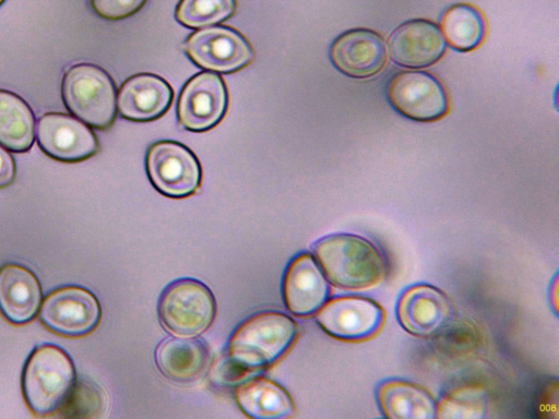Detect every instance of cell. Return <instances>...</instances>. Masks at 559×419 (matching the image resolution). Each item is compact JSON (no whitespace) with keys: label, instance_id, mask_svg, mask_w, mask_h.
Returning a JSON list of instances; mask_svg holds the SVG:
<instances>
[{"label":"cell","instance_id":"cell-8","mask_svg":"<svg viewBox=\"0 0 559 419\" xmlns=\"http://www.w3.org/2000/svg\"><path fill=\"white\" fill-rule=\"evenodd\" d=\"M146 171L153 185L170 197H186L200 187L202 171L197 157L186 146L162 141L146 155Z\"/></svg>","mask_w":559,"mask_h":419},{"label":"cell","instance_id":"cell-30","mask_svg":"<svg viewBox=\"0 0 559 419\" xmlns=\"http://www.w3.org/2000/svg\"><path fill=\"white\" fill-rule=\"evenodd\" d=\"M4 0H0V4L3 2Z\"/></svg>","mask_w":559,"mask_h":419},{"label":"cell","instance_id":"cell-28","mask_svg":"<svg viewBox=\"0 0 559 419\" xmlns=\"http://www.w3.org/2000/svg\"><path fill=\"white\" fill-rule=\"evenodd\" d=\"M249 373V370L226 356L216 361L210 376L214 383L225 386L240 383Z\"/></svg>","mask_w":559,"mask_h":419},{"label":"cell","instance_id":"cell-9","mask_svg":"<svg viewBox=\"0 0 559 419\" xmlns=\"http://www.w3.org/2000/svg\"><path fill=\"white\" fill-rule=\"evenodd\" d=\"M316 314L319 326L326 334L344 342H360L372 337L384 321L381 306L359 296L333 298Z\"/></svg>","mask_w":559,"mask_h":419},{"label":"cell","instance_id":"cell-21","mask_svg":"<svg viewBox=\"0 0 559 419\" xmlns=\"http://www.w3.org/2000/svg\"><path fill=\"white\" fill-rule=\"evenodd\" d=\"M207 359L205 345L193 337H168L155 350L158 370L168 379L190 381L204 369Z\"/></svg>","mask_w":559,"mask_h":419},{"label":"cell","instance_id":"cell-13","mask_svg":"<svg viewBox=\"0 0 559 419\" xmlns=\"http://www.w3.org/2000/svg\"><path fill=\"white\" fill-rule=\"evenodd\" d=\"M392 61L409 69L428 68L445 52L439 27L431 21L414 19L399 25L388 39Z\"/></svg>","mask_w":559,"mask_h":419},{"label":"cell","instance_id":"cell-29","mask_svg":"<svg viewBox=\"0 0 559 419\" xmlns=\"http://www.w3.org/2000/svg\"><path fill=\"white\" fill-rule=\"evenodd\" d=\"M15 177V161L11 154L0 145V189L11 184Z\"/></svg>","mask_w":559,"mask_h":419},{"label":"cell","instance_id":"cell-15","mask_svg":"<svg viewBox=\"0 0 559 419\" xmlns=\"http://www.w3.org/2000/svg\"><path fill=\"white\" fill-rule=\"evenodd\" d=\"M402 327L415 336H430L439 332L452 314L451 301L439 288L419 284L408 287L396 307Z\"/></svg>","mask_w":559,"mask_h":419},{"label":"cell","instance_id":"cell-27","mask_svg":"<svg viewBox=\"0 0 559 419\" xmlns=\"http://www.w3.org/2000/svg\"><path fill=\"white\" fill-rule=\"evenodd\" d=\"M146 0H91L93 10L102 17L120 20L138 12Z\"/></svg>","mask_w":559,"mask_h":419},{"label":"cell","instance_id":"cell-2","mask_svg":"<svg viewBox=\"0 0 559 419\" xmlns=\"http://www.w3.org/2000/svg\"><path fill=\"white\" fill-rule=\"evenodd\" d=\"M298 335L296 322L278 311H263L245 320L231 334L227 356L250 372L276 363Z\"/></svg>","mask_w":559,"mask_h":419},{"label":"cell","instance_id":"cell-7","mask_svg":"<svg viewBox=\"0 0 559 419\" xmlns=\"http://www.w3.org/2000/svg\"><path fill=\"white\" fill-rule=\"evenodd\" d=\"M38 314L49 331L64 337H82L96 330L102 308L92 291L70 285L50 292L43 300Z\"/></svg>","mask_w":559,"mask_h":419},{"label":"cell","instance_id":"cell-22","mask_svg":"<svg viewBox=\"0 0 559 419\" xmlns=\"http://www.w3.org/2000/svg\"><path fill=\"white\" fill-rule=\"evenodd\" d=\"M35 139V118L19 95L0 89V145L15 153L28 151Z\"/></svg>","mask_w":559,"mask_h":419},{"label":"cell","instance_id":"cell-17","mask_svg":"<svg viewBox=\"0 0 559 419\" xmlns=\"http://www.w3.org/2000/svg\"><path fill=\"white\" fill-rule=\"evenodd\" d=\"M43 289L26 266L8 263L0 267V313L13 325L31 323L39 313Z\"/></svg>","mask_w":559,"mask_h":419},{"label":"cell","instance_id":"cell-20","mask_svg":"<svg viewBox=\"0 0 559 419\" xmlns=\"http://www.w3.org/2000/svg\"><path fill=\"white\" fill-rule=\"evenodd\" d=\"M377 398L383 415L391 419L437 418V403L423 387L402 380L380 384Z\"/></svg>","mask_w":559,"mask_h":419},{"label":"cell","instance_id":"cell-24","mask_svg":"<svg viewBox=\"0 0 559 419\" xmlns=\"http://www.w3.org/2000/svg\"><path fill=\"white\" fill-rule=\"evenodd\" d=\"M105 392L96 383L76 378L68 397L57 411L63 418H96L106 410Z\"/></svg>","mask_w":559,"mask_h":419},{"label":"cell","instance_id":"cell-23","mask_svg":"<svg viewBox=\"0 0 559 419\" xmlns=\"http://www.w3.org/2000/svg\"><path fill=\"white\" fill-rule=\"evenodd\" d=\"M440 27L447 43L460 52L476 49L486 34L484 15L468 3L449 7L441 15Z\"/></svg>","mask_w":559,"mask_h":419},{"label":"cell","instance_id":"cell-16","mask_svg":"<svg viewBox=\"0 0 559 419\" xmlns=\"http://www.w3.org/2000/svg\"><path fill=\"white\" fill-rule=\"evenodd\" d=\"M330 286L317 261L308 253L296 255L283 278V299L288 311L309 316L328 301Z\"/></svg>","mask_w":559,"mask_h":419},{"label":"cell","instance_id":"cell-6","mask_svg":"<svg viewBox=\"0 0 559 419\" xmlns=\"http://www.w3.org/2000/svg\"><path fill=\"white\" fill-rule=\"evenodd\" d=\"M386 99L392 108L407 119L433 122L443 118L450 108L442 83L431 73L402 71L386 84Z\"/></svg>","mask_w":559,"mask_h":419},{"label":"cell","instance_id":"cell-14","mask_svg":"<svg viewBox=\"0 0 559 419\" xmlns=\"http://www.w3.org/2000/svg\"><path fill=\"white\" fill-rule=\"evenodd\" d=\"M385 45L381 35L368 28H354L341 34L331 45L330 59L346 76L368 79L385 64Z\"/></svg>","mask_w":559,"mask_h":419},{"label":"cell","instance_id":"cell-19","mask_svg":"<svg viewBox=\"0 0 559 419\" xmlns=\"http://www.w3.org/2000/svg\"><path fill=\"white\" fill-rule=\"evenodd\" d=\"M235 400L243 414L254 419H280L295 412L293 399L286 390L263 376L239 384Z\"/></svg>","mask_w":559,"mask_h":419},{"label":"cell","instance_id":"cell-25","mask_svg":"<svg viewBox=\"0 0 559 419\" xmlns=\"http://www.w3.org/2000/svg\"><path fill=\"white\" fill-rule=\"evenodd\" d=\"M488 398L477 386L456 387L437 403V417L445 419H478L486 416Z\"/></svg>","mask_w":559,"mask_h":419},{"label":"cell","instance_id":"cell-10","mask_svg":"<svg viewBox=\"0 0 559 419\" xmlns=\"http://www.w3.org/2000/svg\"><path fill=\"white\" fill-rule=\"evenodd\" d=\"M185 51L199 67L219 72L236 71L253 59L252 49L243 36L219 26L191 34L185 43Z\"/></svg>","mask_w":559,"mask_h":419},{"label":"cell","instance_id":"cell-26","mask_svg":"<svg viewBox=\"0 0 559 419\" xmlns=\"http://www.w3.org/2000/svg\"><path fill=\"white\" fill-rule=\"evenodd\" d=\"M236 5V0H180L176 19L191 28L210 26L230 17Z\"/></svg>","mask_w":559,"mask_h":419},{"label":"cell","instance_id":"cell-5","mask_svg":"<svg viewBox=\"0 0 559 419\" xmlns=\"http://www.w3.org/2000/svg\"><path fill=\"white\" fill-rule=\"evenodd\" d=\"M216 313L210 288L193 278L169 284L160 295L158 315L163 326L178 336L192 337L205 332Z\"/></svg>","mask_w":559,"mask_h":419},{"label":"cell","instance_id":"cell-12","mask_svg":"<svg viewBox=\"0 0 559 419\" xmlns=\"http://www.w3.org/2000/svg\"><path fill=\"white\" fill-rule=\"evenodd\" d=\"M227 92L221 76L212 72L194 75L182 88L178 100V119L190 131H205L224 116Z\"/></svg>","mask_w":559,"mask_h":419},{"label":"cell","instance_id":"cell-11","mask_svg":"<svg viewBox=\"0 0 559 419\" xmlns=\"http://www.w3.org/2000/svg\"><path fill=\"white\" fill-rule=\"evenodd\" d=\"M37 142L49 157L76 163L92 157L98 151L94 132L72 116L48 112L37 123Z\"/></svg>","mask_w":559,"mask_h":419},{"label":"cell","instance_id":"cell-3","mask_svg":"<svg viewBox=\"0 0 559 419\" xmlns=\"http://www.w3.org/2000/svg\"><path fill=\"white\" fill-rule=\"evenodd\" d=\"M76 381V371L69 354L53 344L33 349L24 364L21 388L24 400L37 417L58 411Z\"/></svg>","mask_w":559,"mask_h":419},{"label":"cell","instance_id":"cell-4","mask_svg":"<svg viewBox=\"0 0 559 419\" xmlns=\"http://www.w3.org/2000/svg\"><path fill=\"white\" fill-rule=\"evenodd\" d=\"M61 94L67 109L86 124L105 130L116 116V88L102 68L81 63L69 68Z\"/></svg>","mask_w":559,"mask_h":419},{"label":"cell","instance_id":"cell-18","mask_svg":"<svg viewBox=\"0 0 559 419\" xmlns=\"http://www.w3.org/2000/svg\"><path fill=\"white\" fill-rule=\"evenodd\" d=\"M173 100V89L162 77L138 74L126 81L118 93L120 115L133 121H150L165 113Z\"/></svg>","mask_w":559,"mask_h":419},{"label":"cell","instance_id":"cell-1","mask_svg":"<svg viewBox=\"0 0 559 419\" xmlns=\"http://www.w3.org/2000/svg\"><path fill=\"white\" fill-rule=\"evenodd\" d=\"M313 252L325 277L340 288L370 289L384 279V256L360 236L335 234L323 237L316 242Z\"/></svg>","mask_w":559,"mask_h":419}]
</instances>
